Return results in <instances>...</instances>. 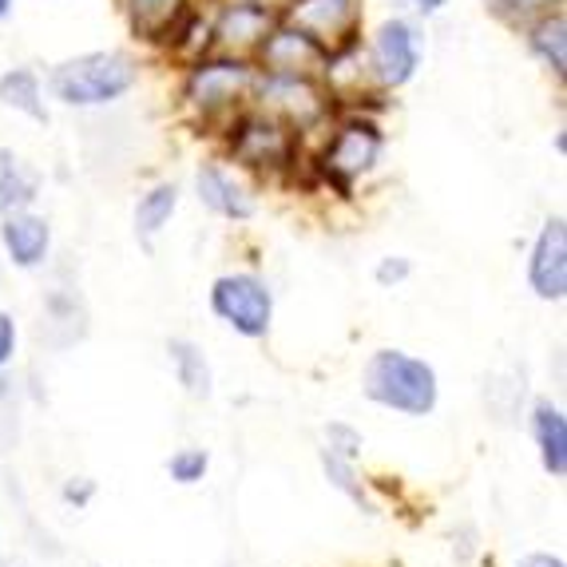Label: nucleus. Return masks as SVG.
I'll use <instances>...</instances> for the list:
<instances>
[{
    "mask_svg": "<svg viewBox=\"0 0 567 567\" xmlns=\"http://www.w3.org/2000/svg\"><path fill=\"white\" fill-rule=\"evenodd\" d=\"M135 84H140V64L115 48L68 56L48 76V92L64 107H107L123 100Z\"/></svg>",
    "mask_w": 567,
    "mask_h": 567,
    "instance_id": "nucleus-1",
    "label": "nucleus"
},
{
    "mask_svg": "<svg viewBox=\"0 0 567 567\" xmlns=\"http://www.w3.org/2000/svg\"><path fill=\"white\" fill-rule=\"evenodd\" d=\"M167 468L179 484H195V481H203V473H207V453H203V449H183V453L171 456Z\"/></svg>",
    "mask_w": 567,
    "mask_h": 567,
    "instance_id": "nucleus-23",
    "label": "nucleus"
},
{
    "mask_svg": "<svg viewBox=\"0 0 567 567\" xmlns=\"http://www.w3.org/2000/svg\"><path fill=\"white\" fill-rule=\"evenodd\" d=\"M293 127L270 112H243L230 123V152L238 163L258 171L286 167L293 159Z\"/></svg>",
    "mask_w": 567,
    "mask_h": 567,
    "instance_id": "nucleus-6",
    "label": "nucleus"
},
{
    "mask_svg": "<svg viewBox=\"0 0 567 567\" xmlns=\"http://www.w3.org/2000/svg\"><path fill=\"white\" fill-rule=\"evenodd\" d=\"M532 290L539 298H564L567 290V230L564 218H551L532 250Z\"/></svg>",
    "mask_w": 567,
    "mask_h": 567,
    "instance_id": "nucleus-13",
    "label": "nucleus"
},
{
    "mask_svg": "<svg viewBox=\"0 0 567 567\" xmlns=\"http://www.w3.org/2000/svg\"><path fill=\"white\" fill-rule=\"evenodd\" d=\"M210 302H215V313L223 322H230L238 333L246 338H262L270 330V290H266L258 278L250 275H230V278H218L215 293H210Z\"/></svg>",
    "mask_w": 567,
    "mask_h": 567,
    "instance_id": "nucleus-10",
    "label": "nucleus"
},
{
    "mask_svg": "<svg viewBox=\"0 0 567 567\" xmlns=\"http://www.w3.org/2000/svg\"><path fill=\"white\" fill-rule=\"evenodd\" d=\"M520 29H524V44H528L532 56L548 68L556 80H564L567 76V17H564V9L544 12V17L528 20V24H520Z\"/></svg>",
    "mask_w": 567,
    "mask_h": 567,
    "instance_id": "nucleus-14",
    "label": "nucleus"
},
{
    "mask_svg": "<svg viewBox=\"0 0 567 567\" xmlns=\"http://www.w3.org/2000/svg\"><path fill=\"white\" fill-rule=\"evenodd\" d=\"M195 187H199V199L207 203L215 215H227V218L255 215V199H250V195L230 179V171H223L218 163H203Z\"/></svg>",
    "mask_w": 567,
    "mask_h": 567,
    "instance_id": "nucleus-15",
    "label": "nucleus"
},
{
    "mask_svg": "<svg viewBox=\"0 0 567 567\" xmlns=\"http://www.w3.org/2000/svg\"><path fill=\"white\" fill-rule=\"evenodd\" d=\"M171 361L179 369V381L187 385L190 398H207L210 393V369L203 361V353L190 341H171Z\"/></svg>",
    "mask_w": 567,
    "mask_h": 567,
    "instance_id": "nucleus-21",
    "label": "nucleus"
},
{
    "mask_svg": "<svg viewBox=\"0 0 567 567\" xmlns=\"http://www.w3.org/2000/svg\"><path fill=\"white\" fill-rule=\"evenodd\" d=\"M258 72H275V76H322L330 68V48L318 44L310 32L293 29L278 20L270 37L258 44Z\"/></svg>",
    "mask_w": 567,
    "mask_h": 567,
    "instance_id": "nucleus-9",
    "label": "nucleus"
},
{
    "mask_svg": "<svg viewBox=\"0 0 567 567\" xmlns=\"http://www.w3.org/2000/svg\"><path fill=\"white\" fill-rule=\"evenodd\" d=\"M0 104L12 107V112L29 115L37 123H48V107H44V84L32 68H9L0 76Z\"/></svg>",
    "mask_w": 567,
    "mask_h": 567,
    "instance_id": "nucleus-17",
    "label": "nucleus"
},
{
    "mask_svg": "<svg viewBox=\"0 0 567 567\" xmlns=\"http://www.w3.org/2000/svg\"><path fill=\"white\" fill-rule=\"evenodd\" d=\"M365 393L398 413L425 416L436 405V373L409 353L381 350L365 365Z\"/></svg>",
    "mask_w": 567,
    "mask_h": 567,
    "instance_id": "nucleus-3",
    "label": "nucleus"
},
{
    "mask_svg": "<svg viewBox=\"0 0 567 567\" xmlns=\"http://www.w3.org/2000/svg\"><path fill=\"white\" fill-rule=\"evenodd\" d=\"M278 17L293 29L310 32L318 44L333 52H346V48L358 44L361 29V0H286Z\"/></svg>",
    "mask_w": 567,
    "mask_h": 567,
    "instance_id": "nucleus-5",
    "label": "nucleus"
},
{
    "mask_svg": "<svg viewBox=\"0 0 567 567\" xmlns=\"http://www.w3.org/2000/svg\"><path fill=\"white\" fill-rule=\"evenodd\" d=\"M421 60H425V32H421L416 17H405V12L385 17L369 37L365 68L385 92L413 84L416 72H421Z\"/></svg>",
    "mask_w": 567,
    "mask_h": 567,
    "instance_id": "nucleus-4",
    "label": "nucleus"
},
{
    "mask_svg": "<svg viewBox=\"0 0 567 567\" xmlns=\"http://www.w3.org/2000/svg\"><path fill=\"white\" fill-rule=\"evenodd\" d=\"M127 20V29L135 32L140 40H163L171 44L175 32L183 29V20L195 12L190 0H115Z\"/></svg>",
    "mask_w": 567,
    "mask_h": 567,
    "instance_id": "nucleus-12",
    "label": "nucleus"
},
{
    "mask_svg": "<svg viewBox=\"0 0 567 567\" xmlns=\"http://www.w3.org/2000/svg\"><path fill=\"white\" fill-rule=\"evenodd\" d=\"M484 9L492 17L512 20V24H528V20L544 17V12L564 9V0H484Z\"/></svg>",
    "mask_w": 567,
    "mask_h": 567,
    "instance_id": "nucleus-22",
    "label": "nucleus"
},
{
    "mask_svg": "<svg viewBox=\"0 0 567 567\" xmlns=\"http://www.w3.org/2000/svg\"><path fill=\"white\" fill-rule=\"evenodd\" d=\"M520 567H564V559H556V556H528V559H520Z\"/></svg>",
    "mask_w": 567,
    "mask_h": 567,
    "instance_id": "nucleus-27",
    "label": "nucleus"
},
{
    "mask_svg": "<svg viewBox=\"0 0 567 567\" xmlns=\"http://www.w3.org/2000/svg\"><path fill=\"white\" fill-rule=\"evenodd\" d=\"M17 266H40L48 255V223L37 215H9L0 230Z\"/></svg>",
    "mask_w": 567,
    "mask_h": 567,
    "instance_id": "nucleus-16",
    "label": "nucleus"
},
{
    "mask_svg": "<svg viewBox=\"0 0 567 567\" xmlns=\"http://www.w3.org/2000/svg\"><path fill=\"white\" fill-rule=\"evenodd\" d=\"M12 346H17V330H12V318L0 313V365L12 358Z\"/></svg>",
    "mask_w": 567,
    "mask_h": 567,
    "instance_id": "nucleus-25",
    "label": "nucleus"
},
{
    "mask_svg": "<svg viewBox=\"0 0 567 567\" xmlns=\"http://www.w3.org/2000/svg\"><path fill=\"white\" fill-rule=\"evenodd\" d=\"M381 155V132L373 120H346L338 132L330 135L322 152V171L330 179H338L341 187L353 183L358 175H365Z\"/></svg>",
    "mask_w": 567,
    "mask_h": 567,
    "instance_id": "nucleus-11",
    "label": "nucleus"
},
{
    "mask_svg": "<svg viewBox=\"0 0 567 567\" xmlns=\"http://www.w3.org/2000/svg\"><path fill=\"white\" fill-rule=\"evenodd\" d=\"M37 199V175L12 152H0V207H24Z\"/></svg>",
    "mask_w": 567,
    "mask_h": 567,
    "instance_id": "nucleus-20",
    "label": "nucleus"
},
{
    "mask_svg": "<svg viewBox=\"0 0 567 567\" xmlns=\"http://www.w3.org/2000/svg\"><path fill=\"white\" fill-rule=\"evenodd\" d=\"M416 20H429V17H441L449 9V0H401Z\"/></svg>",
    "mask_w": 567,
    "mask_h": 567,
    "instance_id": "nucleus-24",
    "label": "nucleus"
},
{
    "mask_svg": "<svg viewBox=\"0 0 567 567\" xmlns=\"http://www.w3.org/2000/svg\"><path fill=\"white\" fill-rule=\"evenodd\" d=\"M278 9L255 4V0H223L218 12L210 17V48L227 52V56H250L258 52L270 29L278 24Z\"/></svg>",
    "mask_w": 567,
    "mask_h": 567,
    "instance_id": "nucleus-8",
    "label": "nucleus"
},
{
    "mask_svg": "<svg viewBox=\"0 0 567 567\" xmlns=\"http://www.w3.org/2000/svg\"><path fill=\"white\" fill-rule=\"evenodd\" d=\"M532 429H536V441H539V456H544V468L551 476H564L567 473V421L556 405L548 401H539L536 416H532Z\"/></svg>",
    "mask_w": 567,
    "mask_h": 567,
    "instance_id": "nucleus-18",
    "label": "nucleus"
},
{
    "mask_svg": "<svg viewBox=\"0 0 567 567\" xmlns=\"http://www.w3.org/2000/svg\"><path fill=\"white\" fill-rule=\"evenodd\" d=\"M12 9H17V0H0V20H9Z\"/></svg>",
    "mask_w": 567,
    "mask_h": 567,
    "instance_id": "nucleus-29",
    "label": "nucleus"
},
{
    "mask_svg": "<svg viewBox=\"0 0 567 567\" xmlns=\"http://www.w3.org/2000/svg\"><path fill=\"white\" fill-rule=\"evenodd\" d=\"M175 207H179V190H175V183H159L155 190L143 195L140 207H135V230H140L143 243H152V238L167 227V218L175 215Z\"/></svg>",
    "mask_w": 567,
    "mask_h": 567,
    "instance_id": "nucleus-19",
    "label": "nucleus"
},
{
    "mask_svg": "<svg viewBox=\"0 0 567 567\" xmlns=\"http://www.w3.org/2000/svg\"><path fill=\"white\" fill-rule=\"evenodd\" d=\"M405 275H409V262H405V258H398V262H381V270H378L381 282H401Z\"/></svg>",
    "mask_w": 567,
    "mask_h": 567,
    "instance_id": "nucleus-26",
    "label": "nucleus"
},
{
    "mask_svg": "<svg viewBox=\"0 0 567 567\" xmlns=\"http://www.w3.org/2000/svg\"><path fill=\"white\" fill-rule=\"evenodd\" d=\"M64 496H68V501H80V504H84L87 496H92V484H80V488H76V484H68Z\"/></svg>",
    "mask_w": 567,
    "mask_h": 567,
    "instance_id": "nucleus-28",
    "label": "nucleus"
},
{
    "mask_svg": "<svg viewBox=\"0 0 567 567\" xmlns=\"http://www.w3.org/2000/svg\"><path fill=\"white\" fill-rule=\"evenodd\" d=\"M255 4H270V9H282L286 0H255Z\"/></svg>",
    "mask_w": 567,
    "mask_h": 567,
    "instance_id": "nucleus-30",
    "label": "nucleus"
},
{
    "mask_svg": "<svg viewBox=\"0 0 567 567\" xmlns=\"http://www.w3.org/2000/svg\"><path fill=\"white\" fill-rule=\"evenodd\" d=\"M258 64H250L246 56H227V52H215V56H195L187 72V84H183V100L199 120H227L238 107L255 95Z\"/></svg>",
    "mask_w": 567,
    "mask_h": 567,
    "instance_id": "nucleus-2",
    "label": "nucleus"
},
{
    "mask_svg": "<svg viewBox=\"0 0 567 567\" xmlns=\"http://www.w3.org/2000/svg\"><path fill=\"white\" fill-rule=\"evenodd\" d=\"M255 95L262 112L278 115L290 123L293 132H306L310 123L326 115V95L318 87V76H275V72H258Z\"/></svg>",
    "mask_w": 567,
    "mask_h": 567,
    "instance_id": "nucleus-7",
    "label": "nucleus"
}]
</instances>
